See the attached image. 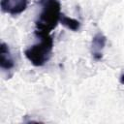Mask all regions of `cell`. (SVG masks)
Masks as SVG:
<instances>
[{"label": "cell", "mask_w": 124, "mask_h": 124, "mask_svg": "<svg viewBox=\"0 0 124 124\" xmlns=\"http://www.w3.org/2000/svg\"><path fill=\"white\" fill-rule=\"evenodd\" d=\"M41 11L35 20V35L50 34L60 22L61 3L59 0H40Z\"/></svg>", "instance_id": "cell-1"}, {"label": "cell", "mask_w": 124, "mask_h": 124, "mask_svg": "<svg viewBox=\"0 0 124 124\" xmlns=\"http://www.w3.org/2000/svg\"><path fill=\"white\" fill-rule=\"evenodd\" d=\"M39 41L24 50V55L35 67L44 66L51 57L53 50V39L50 34L35 35Z\"/></svg>", "instance_id": "cell-2"}, {"label": "cell", "mask_w": 124, "mask_h": 124, "mask_svg": "<svg viewBox=\"0 0 124 124\" xmlns=\"http://www.w3.org/2000/svg\"><path fill=\"white\" fill-rule=\"evenodd\" d=\"M0 7L3 13L17 16L25 11L27 0H0Z\"/></svg>", "instance_id": "cell-3"}, {"label": "cell", "mask_w": 124, "mask_h": 124, "mask_svg": "<svg viewBox=\"0 0 124 124\" xmlns=\"http://www.w3.org/2000/svg\"><path fill=\"white\" fill-rule=\"evenodd\" d=\"M106 45H107V37L102 32H98L93 36L91 41L90 50H91V55L95 61L102 60L103 52Z\"/></svg>", "instance_id": "cell-4"}, {"label": "cell", "mask_w": 124, "mask_h": 124, "mask_svg": "<svg viewBox=\"0 0 124 124\" xmlns=\"http://www.w3.org/2000/svg\"><path fill=\"white\" fill-rule=\"evenodd\" d=\"M0 68L4 72H10L15 68V60L9 46L2 42L0 45Z\"/></svg>", "instance_id": "cell-5"}, {"label": "cell", "mask_w": 124, "mask_h": 124, "mask_svg": "<svg viewBox=\"0 0 124 124\" xmlns=\"http://www.w3.org/2000/svg\"><path fill=\"white\" fill-rule=\"evenodd\" d=\"M60 23L66 27L67 29L71 30V31H74V32H77L80 29V21L76 19V18H73V17H69L67 16H65L64 14H61V16H60Z\"/></svg>", "instance_id": "cell-6"}, {"label": "cell", "mask_w": 124, "mask_h": 124, "mask_svg": "<svg viewBox=\"0 0 124 124\" xmlns=\"http://www.w3.org/2000/svg\"><path fill=\"white\" fill-rule=\"evenodd\" d=\"M119 80H120V83L124 85V73H123V74L120 76V78H119Z\"/></svg>", "instance_id": "cell-7"}]
</instances>
